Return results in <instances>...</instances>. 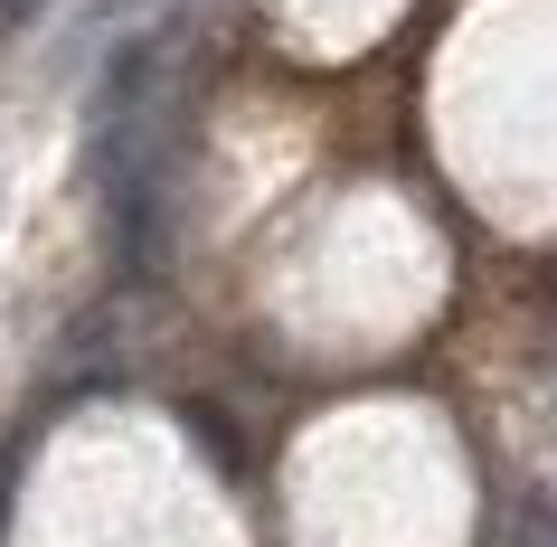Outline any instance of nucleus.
I'll list each match as a JSON object with an SVG mask.
<instances>
[{
  "mask_svg": "<svg viewBox=\"0 0 557 547\" xmlns=\"http://www.w3.org/2000/svg\"><path fill=\"white\" fill-rule=\"evenodd\" d=\"M29 10H38V0H0V20H29Z\"/></svg>",
  "mask_w": 557,
  "mask_h": 547,
  "instance_id": "1",
  "label": "nucleus"
}]
</instances>
